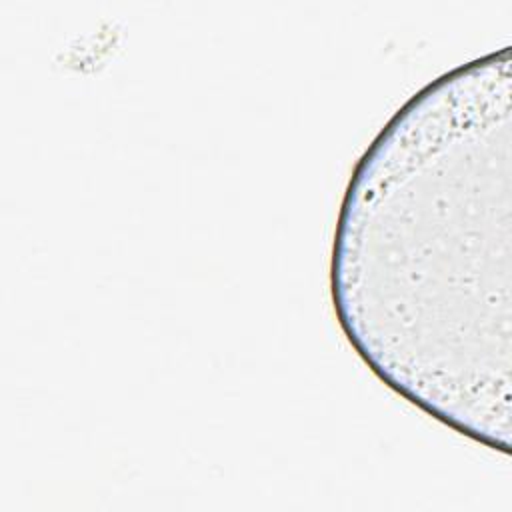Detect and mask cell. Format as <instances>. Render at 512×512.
<instances>
[{
  "label": "cell",
  "mask_w": 512,
  "mask_h": 512,
  "mask_svg": "<svg viewBox=\"0 0 512 512\" xmlns=\"http://www.w3.org/2000/svg\"><path fill=\"white\" fill-rule=\"evenodd\" d=\"M510 54L428 84L346 188L330 286L368 368L436 420L510 446Z\"/></svg>",
  "instance_id": "6da1fadb"
}]
</instances>
